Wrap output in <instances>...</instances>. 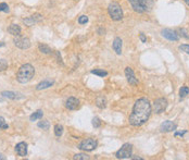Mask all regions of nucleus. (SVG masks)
Listing matches in <instances>:
<instances>
[{"label": "nucleus", "instance_id": "obj_1", "mask_svg": "<svg viewBox=\"0 0 189 160\" xmlns=\"http://www.w3.org/2000/svg\"><path fill=\"white\" fill-rule=\"evenodd\" d=\"M152 112V107L147 98L143 97L136 100L134 104L131 113L129 116V123L133 126L143 125L150 118V114Z\"/></svg>", "mask_w": 189, "mask_h": 160}, {"label": "nucleus", "instance_id": "obj_2", "mask_svg": "<svg viewBox=\"0 0 189 160\" xmlns=\"http://www.w3.org/2000/svg\"><path fill=\"white\" fill-rule=\"evenodd\" d=\"M35 75V69L32 64L30 63H25L18 69V73H16V80L18 83L26 84L34 77Z\"/></svg>", "mask_w": 189, "mask_h": 160}, {"label": "nucleus", "instance_id": "obj_3", "mask_svg": "<svg viewBox=\"0 0 189 160\" xmlns=\"http://www.w3.org/2000/svg\"><path fill=\"white\" fill-rule=\"evenodd\" d=\"M128 1L131 8L137 13H143L150 10L151 5H149V2H152V0H128Z\"/></svg>", "mask_w": 189, "mask_h": 160}, {"label": "nucleus", "instance_id": "obj_4", "mask_svg": "<svg viewBox=\"0 0 189 160\" xmlns=\"http://www.w3.org/2000/svg\"><path fill=\"white\" fill-rule=\"evenodd\" d=\"M108 13L113 21H121L123 19V10L118 2H111L109 5Z\"/></svg>", "mask_w": 189, "mask_h": 160}, {"label": "nucleus", "instance_id": "obj_5", "mask_svg": "<svg viewBox=\"0 0 189 160\" xmlns=\"http://www.w3.org/2000/svg\"><path fill=\"white\" fill-rule=\"evenodd\" d=\"M115 157L118 159H129L133 157V145L126 143L124 144L115 154Z\"/></svg>", "mask_w": 189, "mask_h": 160}, {"label": "nucleus", "instance_id": "obj_6", "mask_svg": "<svg viewBox=\"0 0 189 160\" xmlns=\"http://www.w3.org/2000/svg\"><path fill=\"white\" fill-rule=\"evenodd\" d=\"M98 146V143L96 139L94 138H86L79 143L78 148L83 151H92L94 149H96Z\"/></svg>", "mask_w": 189, "mask_h": 160}, {"label": "nucleus", "instance_id": "obj_7", "mask_svg": "<svg viewBox=\"0 0 189 160\" xmlns=\"http://www.w3.org/2000/svg\"><path fill=\"white\" fill-rule=\"evenodd\" d=\"M167 108V100L165 98H158L153 102V110L155 113L160 114L162 112H164Z\"/></svg>", "mask_w": 189, "mask_h": 160}, {"label": "nucleus", "instance_id": "obj_8", "mask_svg": "<svg viewBox=\"0 0 189 160\" xmlns=\"http://www.w3.org/2000/svg\"><path fill=\"white\" fill-rule=\"evenodd\" d=\"M13 43L20 49H28L30 47V40L26 37H22V36H15Z\"/></svg>", "mask_w": 189, "mask_h": 160}, {"label": "nucleus", "instance_id": "obj_9", "mask_svg": "<svg viewBox=\"0 0 189 160\" xmlns=\"http://www.w3.org/2000/svg\"><path fill=\"white\" fill-rule=\"evenodd\" d=\"M161 35L164 38H166L167 40H171V42H178L179 40V36L178 34L173 30H170V28H164L161 31Z\"/></svg>", "mask_w": 189, "mask_h": 160}, {"label": "nucleus", "instance_id": "obj_10", "mask_svg": "<svg viewBox=\"0 0 189 160\" xmlns=\"http://www.w3.org/2000/svg\"><path fill=\"white\" fill-rule=\"evenodd\" d=\"M42 20V14L35 13V14H33V15L26 18V19H23V23L25 24L26 26H33V25H35V24L39 23Z\"/></svg>", "mask_w": 189, "mask_h": 160}, {"label": "nucleus", "instance_id": "obj_11", "mask_svg": "<svg viewBox=\"0 0 189 160\" xmlns=\"http://www.w3.org/2000/svg\"><path fill=\"white\" fill-rule=\"evenodd\" d=\"M125 76H126L127 82H128L131 85H137V84L139 83L138 80H137L136 76H135V73H134V71H133L131 68L127 67L126 69H125Z\"/></svg>", "mask_w": 189, "mask_h": 160}, {"label": "nucleus", "instance_id": "obj_12", "mask_svg": "<svg viewBox=\"0 0 189 160\" xmlns=\"http://www.w3.org/2000/svg\"><path fill=\"white\" fill-rule=\"evenodd\" d=\"M176 129H177V125L170 120L164 121L161 125H160V131H161V132H173Z\"/></svg>", "mask_w": 189, "mask_h": 160}, {"label": "nucleus", "instance_id": "obj_13", "mask_svg": "<svg viewBox=\"0 0 189 160\" xmlns=\"http://www.w3.org/2000/svg\"><path fill=\"white\" fill-rule=\"evenodd\" d=\"M15 153L20 157H25L27 155V144L25 142H20L15 146Z\"/></svg>", "mask_w": 189, "mask_h": 160}, {"label": "nucleus", "instance_id": "obj_14", "mask_svg": "<svg viewBox=\"0 0 189 160\" xmlns=\"http://www.w3.org/2000/svg\"><path fill=\"white\" fill-rule=\"evenodd\" d=\"M65 107L69 110H76L79 107V100L75 97H69L65 101Z\"/></svg>", "mask_w": 189, "mask_h": 160}, {"label": "nucleus", "instance_id": "obj_15", "mask_svg": "<svg viewBox=\"0 0 189 160\" xmlns=\"http://www.w3.org/2000/svg\"><path fill=\"white\" fill-rule=\"evenodd\" d=\"M122 47H123V40L121 39L120 37H115L114 40H113V44H112V48L113 50L115 51L116 55H122Z\"/></svg>", "mask_w": 189, "mask_h": 160}, {"label": "nucleus", "instance_id": "obj_16", "mask_svg": "<svg viewBox=\"0 0 189 160\" xmlns=\"http://www.w3.org/2000/svg\"><path fill=\"white\" fill-rule=\"evenodd\" d=\"M54 84V81L53 80H50V79H47V80H44L42 82H40L38 85L36 86V89L37 91H42V89H46V88H49Z\"/></svg>", "mask_w": 189, "mask_h": 160}, {"label": "nucleus", "instance_id": "obj_17", "mask_svg": "<svg viewBox=\"0 0 189 160\" xmlns=\"http://www.w3.org/2000/svg\"><path fill=\"white\" fill-rule=\"evenodd\" d=\"M21 32H22L21 27H20L18 24L12 23L11 25L8 27V33L13 35V36H20V35H21Z\"/></svg>", "mask_w": 189, "mask_h": 160}, {"label": "nucleus", "instance_id": "obj_18", "mask_svg": "<svg viewBox=\"0 0 189 160\" xmlns=\"http://www.w3.org/2000/svg\"><path fill=\"white\" fill-rule=\"evenodd\" d=\"M96 106L100 109H104L107 107V99L103 96H98L97 99H96Z\"/></svg>", "mask_w": 189, "mask_h": 160}, {"label": "nucleus", "instance_id": "obj_19", "mask_svg": "<svg viewBox=\"0 0 189 160\" xmlns=\"http://www.w3.org/2000/svg\"><path fill=\"white\" fill-rule=\"evenodd\" d=\"M42 116H44V111L42 110H37L36 112H34V113H32L30 116V120L32 121V122H34V121L36 120H40V119L42 118Z\"/></svg>", "mask_w": 189, "mask_h": 160}, {"label": "nucleus", "instance_id": "obj_20", "mask_svg": "<svg viewBox=\"0 0 189 160\" xmlns=\"http://www.w3.org/2000/svg\"><path fill=\"white\" fill-rule=\"evenodd\" d=\"M38 49H39L40 52L45 53V55H51V53H52V50L50 49V47L47 46V45H45V44L38 45Z\"/></svg>", "mask_w": 189, "mask_h": 160}, {"label": "nucleus", "instance_id": "obj_21", "mask_svg": "<svg viewBox=\"0 0 189 160\" xmlns=\"http://www.w3.org/2000/svg\"><path fill=\"white\" fill-rule=\"evenodd\" d=\"M37 125H38V128L42 129V130H49V128H50V123H49L48 120H42V121H39Z\"/></svg>", "mask_w": 189, "mask_h": 160}, {"label": "nucleus", "instance_id": "obj_22", "mask_svg": "<svg viewBox=\"0 0 189 160\" xmlns=\"http://www.w3.org/2000/svg\"><path fill=\"white\" fill-rule=\"evenodd\" d=\"M63 134V126L61 124H55L54 125V135L57 137L62 136Z\"/></svg>", "mask_w": 189, "mask_h": 160}, {"label": "nucleus", "instance_id": "obj_23", "mask_svg": "<svg viewBox=\"0 0 189 160\" xmlns=\"http://www.w3.org/2000/svg\"><path fill=\"white\" fill-rule=\"evenodd\" d=\"M91 73L95 75H98L100 77H104L108 75V72L107 71H103V70H99V69H95V70H91Z\"/></svg>", "mask_w": 189, "mask_h": 160}, {"label": "nucleus", "instance_id": "obj_24", "mask_svg": "<svg viewBox=\"0 0 189 160\" xmlns=\"http://www.w3.org/2000/svg\"><path fill=\"white\" fill-rule=\"evenodd\" d=\"M1 95L5 98H9V99H18V96H16V94L13 93V92H2Z\"/></svg>", "mask_w": 189, "mask_h": 160}, {"label": "nucleus", "instance_id": "obj_25", "mask_svg": "<svg viewBox=\"0 0 189 160\" xmlns=\"http://www.w3.org/2000/svg\"><path fill=\"white\" fill-rule=\"evenodd\" d=\"M189 94V87H187V86H182V88L179 89V97L182 98H185L187 95Z\"/></svg>", "mask_w": 189, "mask_h": 160}, {"label": "nucleus", "instance_id": "obj_26", "mask_svg": "<svg viewBox=\"0 0 189 160\" xmlns=\"http://www.w3.org/2000/svg\"><path fill=\"white\" fill-rule=\"evenodd\" d=\"M74 160H89L90 157L87 156L86 154H76L75 156H73Z\"/></svg>", "mask_w": 189, "mask_h": 160}, {"label": "nucleus", "instance_id": "obj_27", "mask_svg": "<svg viewBox=\"0 0 189 160\" xmlns=\"http://www.w3.org/2000/svg\"><path fill=\"white\" fill-rule=\"evenodd\" d=\"M92 126H94L95 129H98L101 126V120H100L98 117H95V118L92 119Z\"/></svg>", "mask_w": 189, "mask_h": 160}, {"label": "nucleus", "instance_id": "obj_28", "mask_svg": "<svg viewBox=\"0 0 189 160\" xmlns=\"http://www.w3.org/2000/svg\"><path fill=\"white\" fill-rule=\"evenodd\" d=\"M8 68V61L5 59H0V72H2Z\"/></svg>", "mask_w": 189, "mask_h": 160}, {"label": "nucleus", "instance_id": "obj_29", "mask_svg": "<svg viewBox=\"0 0 189 160\" xmlns=\"http://www.w3.org/2000/svg\"><path fill=\"white\" fill-rule=\"evenodd\" d=\"M8 128H9V125L6 123L5 118H3V117H0V129H1V130H7Z\"/></svg>", "mask_w": 189, "mask_h": 160}, {"label": "nucleus", "instance_id": "obj_30", "mask_svg": "<svg viewBox=\"0 0 189 160\" xmlns=\"http://www.w3.org/2000/svg\"><path fill=\"white\" fill-rule=\"evenodd\" d=\"M0 11H1V12H6V13H8V12L10 11L9 6H8L6 2H1V3H0Z\"/></svg>", "mask_w": 189, "mask_h": 160}, {"label": "nucleus", "instance_id": "obj_31", "mask_svg": "<svg viewBox=\"0 0 189 160\" xmlns=\"http://www.w3.org/2000/svg\"><path fill=\"white\" fill-rule=\"evenodd\" d=\"M88 22V16L87 15H81L78 18V23L81 24V25H83V24H86Z\"/></svg>", "mask_w": 189, "mask_h": 160}, {"label": "nucleus", "instance_id": "obj_32", "mask_svg": "<svg viewBox=\"0 0 189 160\" xmlns=\"http://www.w3.org/2000/svg\"><path fill=\"white\" fill-rule=\"evenodd\" d=\"M179 50L180 51H184L185 53L189 55V45H186V44H183L179 46Z\"/></svg>", "mask_w": 189, "mask_h": 160}, {"label": "nucleus", "instance_id": "obj_33", "mask_svg": "<svg viewBox=\"0 0 189 160\" xmlns=\"http://www.w3.org/2000/svg\"><path fill=\"white\" fill-rule=\"evenodd\" d=\"M55 56H57V59H58V62L61 63L63 65V61H62V58H61V55L59 51H55Z\"/></svg>", "mask_w": 189, "mask_h": 160}, {"label": "nucleus", "instance_id": "obj_34", "mask_svg": "<svg viewBox=\"0 0 189 160\" xmlns=\"http://www.w3.org/2000/svg\"><path fill=\"white\" fill-rule=\"evenodd\" d=\"M187 133V131L186 130H184L183 132H175V134H174V136L175 137H177V136H183L184 134H186Z\"/></svg>", "mask_w": 189, "mask_h": 160}, {"label": "nucleus", "instance_id": "obj_35", "mask_svg": "<svg viewBox=\"0 0 189 160\" xmlns=\"http://www.w3.org/2000/svg\"><path fill=\"white\" fill-rule=\"evenodd\" d=\"M179 32L182 33V35L184 36L185 38H189V35H187V33H186V31H185V30H179Z\"/></svg>", "mask_w": 189, "mask_h": 160}, {"label": "nucleus", "instance_id": "obj_36", "mask_svg": "<svg viewBox=\"0 0 189 160\" xmlns=\"http://www.w3.org/2000/svg\"><path fill=\"white\" fill-rule=\"evenodd\" d=\"M104 33H106V30L102 27H99L98 28V34L99 35H104Z\"/></svg>", "mask_w": 189, "mask_h": 160}, {"label": "nucleus", "instance_id": "obj_37", "mask_svg": "<svg viewBox=\"0 0 189 160\" xmlns=\"http://www.w3.org/2000/svg\"><path fill=\"white\" fill-rule=\"evenodd\" d=\"M139 38H140V40L143 43H147V38H146V36L143 34H140V36H139Z\"/></svg>", "mask_w": 189, "mask_h": 160}, {"label": "nucleus", "instance_id": "obj_38", "mask_svg": "<svg viewBox=\"0 0 189 160\" xmlns=\"http://www.w3.org/2000/svg\"><path fill=\"white\" fill-rule=\"evenodd\" d=\"M185 1V3H186L187 6H189V0H184Z\"/></svg>", "mask_w": 189, "mask_h": 160}, {"label": "nucleus", "instance_id": "obj_39", "mask_svg": "<svg viewBox=\"0 0 189 160\" xmlns=\"http://www.w3.org/2000/svg\"><path fill=\"white\" fill-rule=\"evenodd\" d=\"M5 46V43H0V47H3Z\"/></svg>", "mask_w": 189, "mask_h": 160}, {"label": "nucleus", "instance_id": "obj_40", "mask_svg": "<svg viewBox=\"0 0 189 160\" xmlns=\"http://www.w3.org/2000/svg\"><path fill=\"white\" fill-rule=\"evenodd\" d=\"M0 159H6V158L2 157V155H0Z\"/></svg>", "mask_w": 189, "mask_h": 160}]
</instances>
